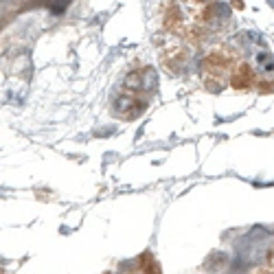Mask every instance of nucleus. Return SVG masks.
Returning a JSON list of instances; mask_svg holds the SVG:
<instances>
[{
  "label": "nucleus",
  "instance_id": "obj_3",
  "mask_svg": "<svg viewBox=\"0 0 274 274\" xmlns=\"http://www.w3.org/2000/svg\"><path fill=\"white\" fill-rule=\"evenodd\" d=\"M123 86L128 90H143V73H132V75H128V79L123 81Z\"/></svg>",
  "mask_w": 274,
  "mask_h": 274
},
{
  "label": "nucleus",
  "instance_id": "obj_4",
  "mask_svg": "<svg viewBox=\"0 0 274 274\" xmlns=\"http://www.w3.org/2000/svg\"><path fill=\"white\" fill-rule=\"evenodd\" d=\"M156 84V77H154V71L151 68H147L145 73H143V90H151Z\"/></svg>",
  "mask_w": 274,
  "mask_h": 274
},
{
  "label": "nucleus",
  "instance_id": "obj_2",
  "mask_svg": "<svg viewBox=\"0 0 274 274\" xmlns=\"http://www.w3.org/2000/svg\"><path fill=\"white\" fill-rule=\"evenodd\" d=\"M141 110H143V103L134 101L129 94H123V97H119V99H116V103H114V112H116V114L125 116V112H129L128 119H134V116H138V112H141Z\"/></svg>",
  "mask_w": 274,
  "mask_h": 274
},
{
  "label": "nucleus",
  "instance_id": "obj_1",
  "mask_svg": "<svg viewBox=\"0 0 274 274\" xmlns=\"http://www.w3.org/2000/svg\"><path fill=\"white\" fill-rule=\"evenodd\" d=\"M252 84H255V73H252V68L248 66V64H239V68L233 73V77H230V86L237 90H246V88H250Z\"/></svg>",
  "mask_w": 274,
  "mask_h": 274
},
{
  "label": "nucleus",
  "instance_id": "obj_5",
  "mask_svg": "<svg viewBox=\"0 0 274 274\" xmlns=\"http://www.w3.org/2000/svg\"><path fill=\"white\" fill-rule=\"evenodd\" d=\"M198 2H211V0H198Z\"/></svg>",
  "mask_w": 274,
  "mask_h": 274
}]
</instances>
